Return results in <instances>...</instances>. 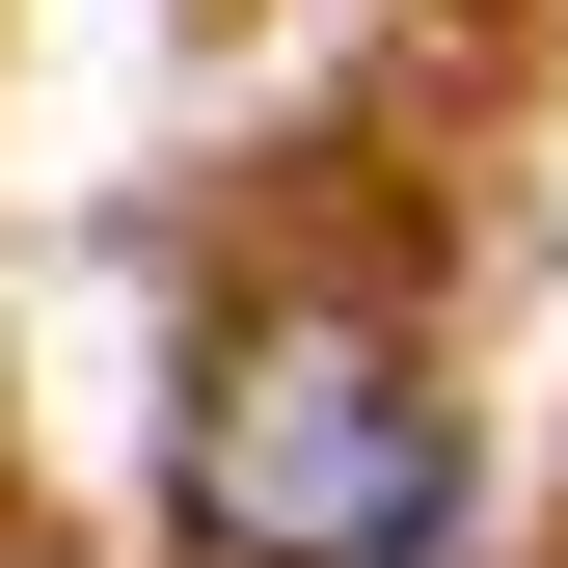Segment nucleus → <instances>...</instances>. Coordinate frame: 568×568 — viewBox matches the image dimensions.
I'll use <instances>...</instances> for the list:
<instances>
[{"instance_id": "nucleus-1", "label": "nucleus", "mask_w": 568, "mask_h": 568, "mask_svg": "<svg viewBox=\"0 0 568 568\" xmlns=\"http://www.w3.org/2000/svg\"><path fill=\"white\" fill-rule=\"evenodd\" d=\"M460 541V406L406 325L271 298L190 379V568H434Z\"/></svg>"}]
</instances>
